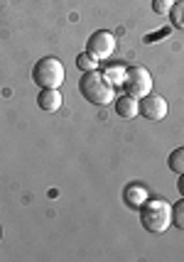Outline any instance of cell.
Listing matches in <instances>:
<instances>
[{"instance_id": "obj_1", "label": "cell", "mask_w": 184, "mask_h": 262, "mask_svg": "<svg viewBox=\"0 0 184 262\" xmlns=\"http://www.w3.org/2000/svg\"><path fill=\"white\" fill-rule=\"evenodd\" d=\"M140 223L152 235L165 233L172 226V204H167L165 199H148L140 208Z\"/></svg>"}, {"instance_id": "obj_2", "label": "cell", "mask_w": 184, "mask_h": 262, "mask_svg": "<svg viewBox=\"0 0 184 262\" xmlns=\"http://www.w3.org/2000/svg\"><path fill=\"white\" fill-rule=\"evenodd\" d=\"M79 93L93 105H108L115 98V89L98 71H84V76L79 79Z\"/></svg>"}, {"instance_id": "obj_3", "label": "cell", "mask_w": 184, "mask_h": 262, "mask_svg": "<svg viewBox=\"0 0 184 262\" xmlns=\"http://www.w3.org/2000/svg\"><path fill=\"white\" fill-rule=\"evenodd\" d=\"M64 64L57 57H42L32 67V81H35L39 89H59L64 83Z\"/></svg>"}, {"instance_id": "obj_4", "label": "cell", "mask_w": 184, "mask_h": 262, "mask_svg": "<svg viewBox=\"0 0 184 262\" xmlns=\"http://www.w3.org/2000/svg\"><path fill=\"white\" fill-rule=\"evenodd\" d=\"M126 91L128 96H133V98H142V96H148L152 91V76H150V71L145 67H133L126 71Z\"/></svg>"}, {"instance_id": "obj_5", "label": "cell", "mask_w": 184, "mask_h": 262, "mask_svg": "<svg viewBox=\"0 0 184 262\" xmlns=\"http://www.w3.org/2000/svg\"><path fill=\"white\" fill-rule=\"evenodd\" d=\"M86 52H89L93 59H98V61L113 57V52H115V37H113V32H106V30L93 32L91 37L86 39Z\"/></svg>"}, {"instance_id": "obj_6", "label": "cell", "mask_w": 184, "mask_h": 262, "mask_svg": "<svg viewBox=\"0 0 184 262\" xmlns=\"http://www.w3.org/2000/svg\"><path fill=\"white\" fill-rule=\"evenodd\" d=\"M140 115L142 118H148V120H162V118H167V111H170V105L167 101L157 96V93L150 91L148 96H142L140 98Z\"/></svg>"}, {"instance_id": "obj_7", "label": "cell", "mask_w": 184, "mask_h": 262, "mask_svg": "<svg viewBox=\"0 0 184 262\" xmlns=\"http://www.w3.org/2000/svg\"><path fill=\"white\" fill-rule=\"evenodd\" d=\"M113 108H115V115L123 118V120H133V118L140 113L138 98H133V96H128V93L126 96H115Z\"/></svg>"}, {"instance_id": "obj_8", "label": "cell", "mask_w": 184, "mask_h": 262, "mask_svg": "<svg viewBox=\"0 0 184 262\" xmlns=\"http://www.w3.org/2000/svg\"><path fill=\"white\" fill-rule=\"evenodd\" d=\"M148 199H150V191L142 186V184H128L126 191H123V201H126V206L128 208H135V211H140Z\"/></svg>"}, {"instance_id": "obj_9", "label": "cell", "mask_w": 184, "mask_h": 262, "mask_svg": "<svg viewBox=\"0 0 184 262\" xmlns=\"http://www.w3.org/2000/svg\"><path fill=\"white\" fill-rule=\"evenodd\" d=\"M37 105L45 111V113H54L62 108V93L59 89H42L37 93Z\"/></svg>"}, {"instance_id": "obj_10", "label": "cell", "mask_w": 184, "mask_h": 262, "mask_svg": "<svg viewBox=\"0 0 184 262\" xmlns=\"http://www.w3.org/2000/svg\"><path fill=\"white\" fill-rule=\"evenodd\" d=\"M126 71H128L126 67H118V64H115V67H108L104 71V79L108 81L113 89L115 86H123V83H126Z\"/></svg>"}, {"instance_id": "obj_11", "label": "cell", "mask_w": 184, "mask_h": 262, "mask_svg": "<svg viewBox=\"0 0 184 262\" xmlns=\"http://www.w3.org/2000/svg\"><path fill=\"white\" fill-rule=\"evenodd\" d=\"M170 23H172V27H177L179 32H184V0H177V3H172V8H170Z\"/></svg>"}, {"instance_id": "obj_12", "label": "cell", "mask_w": 184, "mask_h": 262, "mask_svg": "<svg viewBox=\"0 0 184 262\" xmlns=\"http://www.w3.org/2000/svg\"><path fill=\"white\" fill-rule=\"evenodd\" d=\"M167 167L174 171V174H184V147H177L170 152L167 157Z\"/></svg>"}, {"instance_id": "obj_13", "label": "cell", "mask_w": 184, "mask_h": 262, "mask_svg": "<svg viewBox=\"0 0 184 262\" xmlns=\"http://www.w3.org/2000/svg\"><path fill=\"white\" fill-rule=\"evenodd\" d=\"M172 226L184 230V196L177 201V204H172Z\"/></svg>"}, {"instance_id": "obj_14", "label": "cell", "mask_w": 184, "mask_h": 262, "mask_svg": "<svg viewBox=\"0 0 184 262\" xmlns=\"http://www.w3.org/2000/svg\"><path fill=\"white\" fill-rule=\"evenodd\" d=\"M76 67H79L81 71H96V67H98V59H93L89 52H84V54H79V57H76Z\"/></svg>"}, {"instance_id": "obj_15", "label": "cell", "mask_w": 184, "mask_h": 262, "mask_svg": "<svg viewBox=\"0 0 184 262\" xmlns=\"http://www.w3.org/2000/svg\"><path fill=\"white\" fill-rule=\"evenodd\" d=\"M172 8V0H152V10L155 15H167Z\"/></svg>"}, {"instance_id": "obj_16", "label": "cell", "mask_w": 184, "mask_h": 262, "mask_svg": "<svg viewBox=\"0 0 184 262\" xmlns=\"http://www.w3.org/2000/svg\"><path fill=\"white\" fill-rule=\"evenodd\" d=\"M177 191L179 196H184V174H179V179H177Z\"/></svg>"}]
</instances>
